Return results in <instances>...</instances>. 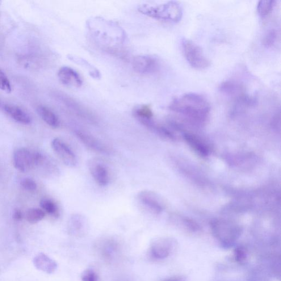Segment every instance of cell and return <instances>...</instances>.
<instances>
[{
  "label": "cell",
  "instance_id": "f1b7e54d",
  "mask_svg": "<svg viewBox=\"0 0 281 281\" xmlns=\"http://www.w3.org/2000/svg\"><path fill=\"white\" fill-rule=\"evenodd\" d=\"M21 185L25 190L33 191L36 190L37 184L36 182L32 179L26 178L24 179L21 182Z\"/></svg>",
  "mask_w": 281,
  "mask_h": 281
},
{
  "label": "cell",
  "instance_id": "7c38bea8",
  "mask_svg": "<svg viewBox=\"0 0 281 281\" xmlns=\"http://www.w3.org/2000/svg\"><path fill=\"white\" fill-rule=\"evenodd\" d=\"M138 199L142 205L150 211L159 213L163 209V205L159 197L152 191H142L138 195Z\"/></svg>",
  "mask_w": 281,
  "mask_h": 281
},
{
  "label": "cell",
  "instance_id": "277c9868",
  "mask_svg": "<svg viewBox=\"0 0 281 281\" xmlns=\"http://www.w3.org/2000/svg\"><path fill=\"white\" fill-rule=\"evenodd\" d=\"M182 47L186 60L193 68L203 69L209 66L210 61L204 55L203 50L194 41L183 39Z\"/></svg>",
  "mask_w": 281,
  "mask_h": 281
},
{
  "label": "cell",
  "instance_id": "44dd1931",
  "mask_svg": "<svg viewBox=\"0 0 281 281\" xmlns=\"http://www.w3.org/2000/svg\"><path fill=\"white\" fill-rule=\"evenodd\" d=\"M184 138L193 149L196 152H198L202 156H207L208 153V149L205 148L202 142L198 139L195 136L190 135V134H186L184 135Z\"/></svg>",
  "mask_w": 281,
  "mask_h": 281
},
{
  "label": "cell",
  "instance_id": "d4e9b609",
  "mask_svg": "<svg viewBox=\"0 0 281 281\" xmlns=\"http://www.w3.org/2000/svg\"><path fill=\"white\" fill-rule=\"evenodd\" d=\"M45 216L43 210L38 208H32L27 212L26 219L31 224H36L43 220Z\"/></svg>",
  "mask_w": 281,
  "mask_h": 281
},
{
  "label": "cell",
  "instance_id": "2e32d148",
  "mask_svg": "<svg viewBox=\"0 0 281 281\" xmlns=\"http://www.w3.org/2000/svg\"><path fill=\"white\" fill-rule=\"evenodd\" d=\"M69 231L72 235L81 237L86 233L87 222L82 215H74L71 216L69 222Z\"/></svg>",
  "mask_w": 281,
  "mask_h": 281
},
{
  "label": "cell",
  "instance_id": "e0dca14e",
  "mask_svg": "<svg viewBox=\"0 0 281 281\" xmlns=\"http://www.w3.org/2000/svg\"><path fill=\"white\" fill-rule=\"evenodd\" d=\"M33 263L37 269L48 274L53 273L57 268L56 262L44 253L37 255L33 259Z\"/></svg>",
  "mask_w": 281,
  "mask_h": 281
},
{
  "label": "cell",
  "instance_id": "603a6c76",
  "mask_svg": "<svg viewBox=\"0 0 281 281\" xmlns=\"http://www.w3.org/2000/svg\"><path fill=\"white\" fill-rule=\"evenodd\" d=\"M40 206L43 211L48 215L54 217H58L60 215L59 209L56 203L49 199H44L41 200Z\"/></svg>",
  "mask_w": 281,
  "mask_h": 281
},
{
  "label": "cell",
  "instance_id": "52a82bcc",
  "mask_svg": "<svg viewBox=\"0 0 281 281\" xmlns=\"http://www.w3.org/2000/svg\"><path fill=\"white\" fill-rule=\"evenodd\" d=\"M174 242L169 238H159L152 243L149 249V257L156 261L167 258L171 253Z\"/></svg>",
  "mask_w": 281,
  "mask_h": 281
},
{
  "label": "cell",
  "instance_id": "7a4b0ae2",
  "mask_svg": "<svg viewBox=\"0 0 281 281\" xmlns=\"http://www.w3.org/2000/svg\"><path fill=\"white\" fill-rule=\"evenodd\" d=\"M170 110L199 121L207 118L211 107L203 96L189 93L180 96L171 102Z\"/></svg>",
  "mask_w": 281,
  "mask_h": 281
},
{
  "label": "cell",
  "instance_id": "4316f807",
  "mask_svg": "<svg viewBox=\"0 0 281 281\" xmlns=\"http://www.w3.org/2000/svg\"><path fill=\"white\" fill-rule=\"evenodd\" d=\"M82 281H99V276L94 270L87 268L83 272L82 275Z\"/></svg>",
  "mask_w": 281,
  "mask_h": 281
},
{
  "label": "cell",
  "instance_id": "d6986e66",
  "mask_svg": "<svg viewBox=\"0 0 281 281\" xmlns=\"http://www.w3.org/2000/svg\"><path fill=\"white\" fill-rule=\"evenodd\" d=\"M37 112L45 122L53 128H57L60 123L57 116L48 107L40 106L37 107Z\"/></svg>",
  "mask_w": 281,
  "mask_h": 281
},
{
  "label": "cell",
  "instance_id": "9c48e42d",
  "mask_svg": "<svg viewBox=\"0 0 281 281\" xmlns=\"http://www.w3.org/2000/svg\"><path fill=\"white\" fill-rule=\"evenodd\" d=\"M14 165L17 169L27 172L34 167L33 153L26 149H20L15 151L14 155Z\"/></svg>",
  "mask_w": 281,
  "mask_h": 281
},
{
  "label": "cell",
  "instance_id": "ffe728a7",
  "mask_svg": "<svg viewBox=\"0 0 281 281\" xmlns=\"http://www.w3.org/2000/svg\"><path fill=\"white\" fill-rule=\"evenodd\" d=\"M69 59L78 65L81 66L83 67L85 69H87L88 72H89L90 75L95 79H99L100 78V74L99 70L96 69L95 67L89 64V62H87L83 58L78 57L77 56H75L73 55L69 56Z\"/></svg>",
  "mask_w": 281,
  "mask_h": 281
},
{
  "label": "cell",
  "instance_id": "5b68a950",
  "mask_svg": "<svg viewBox=\"0 0 281 281\" xmlns=\"http://www.w3.org/2000/svg\"><path fill=\"white\" fill-rule=\"evenodd\" d=\"M212 230L218 240L225 245L235 241L241 234L240 228L228 221H215L212 224Z\"/></svg>",
  "mask_w": 281,
  "mask_h": 281
},
{
  "label": "cell",
  "instance_id": "ac0fdd59",
  "mask_svg": "<svg viewBox=\"0 0 281 281\" xmlns=\"http://www.w3.org/2000/svg\"><path fill=\"white\" fill-rule=\"evenodd\" d=\"M61 98L64 100V103L66 106L68 107L71 111L76 113L77 115L80 116L83 118H85L87 119H93V116L91 113L86 110L84 107L80 104L76 100L69 97L68 96H62Z\"/></svg>",
  "mask_w": 281,
  "mask_h": 281
},
{
  "label": "cell",
  "instance_id": "4dcf8cb0",
  "mask_svg": "<svg viewBox=\"0 0 281 281\" xmlns=\"http://www.w3.org/2000/svg\"><path fill=\"white\" fill-rule=\"evenodd\" d=\"M14 219L17 221H20L22 219L23 214L19 210H16L14 213Z\"/></svg>",
  "mask_w": 281,
  "mask_h": 281
},
{
  "label": "cell",
  "instance_id": "3957f363",
  "mask_svg": "<svg viewBox=\"0 0 281 281\" xmlns=\"http://www.w3.org/2000/svg\"><path fill=\"white\" fill-rule=\"evenodd\" d=\"M138 11L149 17L172 23L179 22L183 15L182 6L174 1L159 5L144 4L138 7Z\"/></svg>",
  "mask_w": 281,
  "mask_h": 281
},
{
  "label": "cell",
  "instance_id": "9a60e30c",
  "mask_svg": "<svg viewBox=\"0 0 281 281\" xmlns=\"http://www.w3.org/2000/svg\"><path fill=\"white\" fill-rule=\"evenodd\" d=\"M0 108L11 118L21 124L27 125L31 123V116L27 113L18 107L0 103Z\"/></svg>",
  "mask_w": 281,
  "mask_h": 281
},
{
  "label": "cell",
  "instance_id": "5bb4252c",
  "mask_svg": "<svg viewBox=\"0 0 281 281\" xmlns=\"http://www.w3.org/2000/svg\"><path fill=\"white\" fill-rule=\"evenodd\" d=\"M90 170L92 177L99 186L107 185L110 182V176L106 166L98 162H92L90 165Z\"/></svg>",
  "mask_w": 281,
  "mask_h": 281
},
{
  "label": "cell",
  "instance_id": "6da1fadb",
  "mask_svg": "<svg viewBox=\"0 0 281 281\" xmlns=\"http://www.w3.org/2000/svg\"><path fill=\"white\" fill-rule=\"evenodd\" d=\"M87 27L93 39L107 49L117 48L125 41V31L113 21L94 17L87 21Z\"/></svg>",
  "mask_w": 281,
  "mask_h": 281
},
{
  "label": "cell",
  "instance_id": "1f68e13d",
  "mask_svg": "<svg viewBox=\"0 0 281 281\" xmlns=\"http://www.w3.org/2000/svg\"><path fill=\"white\" fill-rule=\"evenodd\" d=\"M163 281H185V280L182 278H172Z\"/></svg>",
  "mask_w": 281,
  "mask_h": 281
},
{
  "label": "cell",
  "instance_id": "8992f818",
  "mask_svg": "<svg viewBox=\"0 0 281 281\" xmlns=\"http://www.w3.org/2000/svg\"><path fill=\"white\" fill-rule=\"evenodd\" d=\"M132 67L138 74L149 75L157 72L159 68V62L156 57L152 55H138L133 57Z\"/></svg>",
  "mask_w": 281,
  "mask_h": 281
},
{
  "label": "cell",
  "instance_id": "4fadbf2b",
  "mask_svg": "<svg viewBox=\"0 0 281 281\" xmlns=\"http://www.w3.org/2000/svg\"><path fill=\"white\" fill-rule=\"evenodd\" d=\"M99 250L104 259L112 261L118 255L120 250L119 243L113 239H106L99 243Z\"/></svg>",
  "mask_w": 281,
  "mask_h": 281
},
{
  "label": "cell",
  "instance_id": "484cf974",
  "mask_svg": "<svg viewBox=\"0 0 281 281\" xmlns=\"http://www.w3.org/2000/svg\"><path fill=\"white\" fill-rule=\"evenodd\" d=\"M278 33L276 29H272L268 31L263 39V44L266 48H271L275 45L278 40Z\"/></svg>",
  "mask_w": 281,
  "mask_h": 281
},
{
  "label": "cell",
  "instance_id": "30bf717a",
  "mask_svg": "<svg viewBox=\"0 0 281 281\" xmlns=\"http://www.w3.org/2000/svg\"><path fill=\"white\" fill-rule=\"evenodd\" d=\"M58 78L60 82L67 86L81 87L83 79L76 70L69 66H63L58 72Z\"/></svg>",
  "mask_w": 281,
  "mask_h": 281
},
{
  "label": "cell",
  "instance_id": "cb8c5ba5",
  "mask_svg": "<svg viewBox=\"0 0 281 281\" xmlns=\"http://www.w3.org/2000/svg\"><path fill=\"white\" fill-rule=\"evenodd\" d=\"M275 0H262L259 1L257 6L259 15L264 17L270 13L275 6Z\"/></svg>",
  "mask_w": 281,
  "mask_h": 281
},
{
  "label": "cell",
  "instance_id": "7402d4cb",
  "mask_svg": "<svg viewBox=\"0 0 281 281\" xmlns=\"http://www.w3.org/2000/svg\"><path fill=\"white\" fill-rule=\"evenodd\" d=\"M133 115L138 120L152 119L153 113L149 105H141L133 109Z\"/></svg>",
  "mask_w": 281,
  "mask_h": 281
},
{
  "label": "cell",
  "instance_id": "ba28073f",
  "mask_svg": "<svg viewBox=\"0 0 281 281\" xmlns=\"http://www.w3.org/2000/svg\"><path fill=\"white\" fill-rule=\"evenodd\" d=\"M52 148L61 160L66 166L74 167L77 165V159L73 151L59 138L52 141Z\"/></svg>",
  "mask_w": 281,
  "mask_h": 281
},
{
  "label": "cell",
  "instance_id": "8fae6325",
  "mask_svg": "<svg viewBox=\"0 0 281 281\" xmlns=\"http://www.w3.org/2000/svg\"><path fill=\"white\" fill-rule=\"evenodd\" d=\"M75 133L83 144L95 152L103 154H108L110 152V150L106 145L89 133L79 130H76Z\"/></svg>",
  "mask_w": 281,
  "mask_h": 281
},
{
  "label": "cell",
  "instance_id": "83f0119b",
  "mask_svg": "<svg viewBox=\"0 0 281 281\" xmlns=\"http://www.w3.org/2000/svg\"><path fill=\"white\" fill-rule=\"evenodd\" d=\"M0 89L6 92H10L12 91L11 83L6 75L0 70Z\"/></svg>",
  "mask_w": 281,
  "mask_h": 281
},
{
  "label": "cell",
  "instance_id": "f546056e",
  "mask_svg": "<svg viewBox=\"0 0 281 281\" xmlns=\"http://www.w3.org/2000/svg\"><path fill=\"white\" fill-rule=\"evenodd\" d=\"M234 258H235L236 262L238 263L245 261L247 258L246 250L242 248V247H238L234 250Z\"/></svg>",
  "mask_w": 281,
  "mask_h": 281
}]
</instances>
